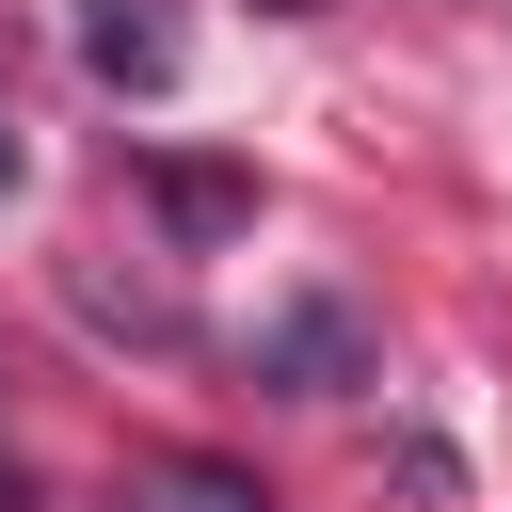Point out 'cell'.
<instances>
[{"mask_svg": "<svg viewBox=\"0 0 512 512\" xmlns=\"http://www.w3.org/2000/svg\"><path fill=\"white\" fill-rule=\"evenodd\" d=\"M128 192L160 208L176 256H208L224 224H256V176H240V160H160V144H128Z\"/></svg>", "mask_w": 512, "mask_h": 512, "instance_id": "1", "label": "cell"}, {"mask_svg": "<svg viewBox=\"0 0 512 512\" xmlns=\"http://www.w3.org/2000/svg\"><path fill=\"white\" fill-rule=\"evenodd\" d=\"M80 64H96L112 96H176L192 32H176V0H80Z\"/></svg>", "mask_w": 512, "mask_h": 512, "instance_id": "2", "label": "cell"}, {"mask_svg": "<svg viewBox=\"0 0 512 512\" xmlns=\"http://www.w3.org/2000/svg\"><path fill=\"white\" fill-rule=\"evenodd\" d=\"M256 368H272L288 400H336V384H368V320H352V304H288V320L256 336Z\"/></svg>", "mask_w": 512, "mask_h": 512, "instance_id": "3", "label": "cell"}, {"mask_svg": "<svg viewBox=\"0 0 512 512\" xmlns=\"http://www.w3.org/2000/svg\"><path fill=\"white\" fill-rule=\"evenodd\" d=\"M128 512H272V496H256V464H224V448H144V464H128Z\"/></svg>", "mask_w": 512, "mask_h": 512, "instance_id": "4", "label": "cell"}, {"mask_svg": "<svg viewBox=\"0 0 512 512\" xmlns=\"http://www.w3.org/2000/svg\"><path fill=\"white\" fill-rule=\"evenodd\" d=\"M0 512H32V464H16V448H0Z\"/></svg>", "mask_w": 512, "mask_h": 512, "instance_id": "5", "label": "cell"}, {"mask_svg": "<svg viewBox=\"0 0 512 512\" xmlns=\"http://www.w3.org/2000/svg\"><path fill=\"white\" fill-rule=\"evenodd\" d=\"M0 192H16V112H0Z\"/></svg>", "mask_w": 512, "mask_h": 512, "instance_id": "6", "label": "cell"}, {"mask_svg": "<svg viewBox=\"0 0 512 512\" xmlns=\"http://www.w3.org/2000/svg\"><path fill=\"white\" fill-rule=\"evenodd\" d=\"M256 16H304V0H256Z\"/></svg>", "mask_w": 512, "mask_h": 512, "instance_id": "7", "label": "cell"}]
</instances>
